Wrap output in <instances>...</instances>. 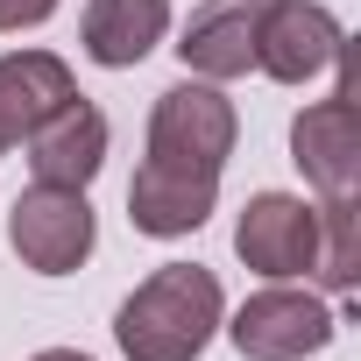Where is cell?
Returning <instances> with one entry per match:
<instances>
[{
	"label": "cell",
	"mask_w": 361,
	"mask_h": 361,
	"mask_svg": "<svg viewBox=\"0 0 361 361\" xmlns=\"http://www.w3.org/2000/svg\"><path fill=\"white\" fill-rule=\"evenodd\" d=\"M220 276L199 262H163L156 276H142L121 312H114V340L128 361H199L206 340L220 333Z\"/></svg>",
	"instance_id": "cell-1"
},
{
	"label": "cell",
	"mask_w": 361,
	"mask_h": 361,
	"mask_svg": "<svg viewBox=\"0 0 361 361\" xmlns=\"http://www.w3.org/2000/svg\"><path fill=\"white\" fill-rule=\"evenodd\" d=\"M234 99L213 85V78H185V85H170L156 92L149 106V156L156 163H185V170H227L234 156Z\"/></svg>",
	"instance_id": "cell-2"
},
{
	"label": "cell",
	"mask_w": 361,
	"mask_h": 361,
	"mask_svg": "<svg viewBox=\"0 0 361 361\" xmlns=\"http://www.w3.org/2000/svg\"><path fill=\"white\" fill-rule=\"evenodd\" d=\"M99 241V220H92V199L71 192V185H29L15 206H8V248L36 269V276H71Z\"/></svg>",
	"instance_id": "cell-3"
},
{
	"label": "cell",
	"mask_w": 361,
	"mask_h": 361,
	"mask_svg": "<svg viewBox=\"0 0 361 361\" xmlns=\"http://www.w3.org/2000/svg\"><path fill=\"white\" fill-rule=\"evenodd\" d=\"M234 255L269 283L312 276V262H319V206H305L290 192H255L241 206V220H234Z\"/></svg>",
	"instance_id": "cell-4"
},
{
	"label": "cell",
	"mask_w": 361,
	"mask_h": 361,
	"mask_svg": "<svg viewBox=\"0 0 361 361\" xmlns=\"http://www.w3.org/2000/svg\"><path fill=\"white\" fill-rule=\"evenodd\" d=\"M347 36L319 0H262L255 22V71H269L276 85H305L319 71H340Z\"/></svg>",
	"instance_id": "cell-5"
},
{
	"label": "cell",
	"mask_w": 361,
	"mask_h": 361,
	"mask_svg": "<svg viewBox=\"0 0 361 361\" xmlns=\"http://www.w3.org/2000/svg\"><path fill=\"white\" fill-rule=\"evenodd\" d=\"M227 333H234L241 361H305V354H319V347L333 340V312H326V298H312V290L269 283V290H255V298L234 312Z\"/></svg>",
	"instance_id": "cell-6"
},
{
	"label": "cell",
	"mask_w": 361,
	"mask_h": 361,
	"mask_svg": "<svg viewBox=\"0 0 361 361\" xmlns=\"http://www.w3.org/2000/svg\"><path fill=\"white\" fill-rule=\"evenodd\" d=\"M290 163L305 170V185L319 199L361 192V128H354V85L340 78L333 99H312L290 121Z\"/></svg>",
	"instance_id": "cell-7"
},
{
	"label": "cell",
	"mask_w": 361,
	"mask_h": 361,
	"mask_svg": "<svg viewBox=\"0 0 361 361\" xmlns=\"http://www.w3.org/2000/svg\"><path fill=\"white\" fill-rule=\"evenodd\" d=\"M29 170H36V185H71V192H85L92 177H99V163H106V114L85 99V92H71L57 114H43L29 135Z\"/></svg>",
	"instance_id": "cell-8"
},
{
	"label": "cell",
	"mask_w": 361,
	"mask_h": 361,
	"mask_svg": "<svg viewBox=\"0 0 361 361\" xmlns=\"http://www.w3.org/2000/svg\"><path fill=\"white\" fill-rule=\"evenodd\" d=\"M213 199H220V170H185V163H156L149 156L135 170V185H128V220L149 241H177V234L206 227Z\"/></svg>",
	"instance_id": "cell-9"
},
{
	"label": "cell",
	"mask_w": 361,
	"mask_h": 361,
	"mask_svg": "<svg viewBox=\"0 0 361 361\" xmlns=\"http://www.w3.org/2000/svg\"><path fill=\"white\" fill-rule=\"evenodd\" d=\"M255 22H262V0H206V8H192L185 43H177L185 71L213 78V85L255 71Z\"/></svg>",
	"instance_id": "cell-10"
},
{
	"label": "cell",
	"mask_w": 361,
	"mask_h": 361,
	"mask_svg": "<svg viewBox=\"0 0 361 361\" xmlns=\"http://www.w3.org/2000/svg\"><path fill=\"white\" fill-rule=\"evenodd\" d=\"M71 64L50 50H8L0 57V156H8L43 114H57L71 99Z\"/></svg>",
	"instance_id": "cell-11"
},
{
	"label": "cell",
	"mask_w": 361,
	"mask_h": 361,
	"mask_svg": "<svg viewBox=\"0 0 361 361\" xmlns=\"http://www.w3.org/2000/svg\"><path fill=\"white\" fill-rule=\"evenodd\" d=\"M163 29H170V0H92L85 22H78V43L92 64L128 71L163 43Z\"/></svg>",
	"instance_id": "cell-12"
},
{
	"label": "cell",
	"mask_w": 361,
	"mask_h": 361,
	"mask_svg": "<svg viewBox=\"0 0 361 361\" xmlns=\"http://www.w3.org/2000/svg\"><path fill=\"white\" fill-rule=\"evenodd\" d=\"M312 276L326 290H354V276H361V199L354 192L319 206V262H312Z\"/></svg>",
	"instance_id": "cell-13"
},
{
	"label": "cell",
	"mask_w": 361,
	"mask_h": 361,
	"mask_svg": "<svg viewBox=\"0 0 361 361\" xmlns=\"http://www.w3.org/2000/svg\"><path fill=\"white\" fill-rule=\"evenodd\" d=\"M57 15V0H0V29H36Z\"/></svg>",
	"instance_id": "cell-14"
},
{
	"label": "cell",
	"mask_w": 361,
	"mask_h": 361,
	"mask_svg": "<svg viewBox=\"0 0 361 361\" xmlns=\"http://www.w3.org/2000/svg\"><path fill=\"white\" fill-rule=\"evenodd\" d=\"M29 361H92V354H78V347H43V354H29Z\"/></svg>",
	"instance_id": "cell-15"
}]
</instances>
